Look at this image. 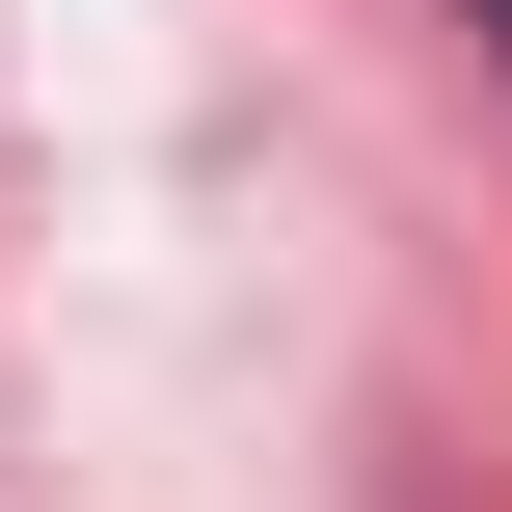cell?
<instances>
[{
	"label": "cell",
	"instance_id": "cell-1",
	"mask_svg": "<svg viewBox=\"0 0 512 512\" xmlns=\"http://www.w3.org/2000/svg\"><path fill=\"white\" fill-rule=\"evenodd\" d=\"M486 27H512V0H486Z\"/></svg>",
	"mask_w": 512,
	"mask_h": 512
}]
</instances>
